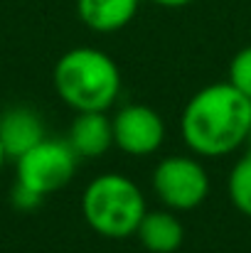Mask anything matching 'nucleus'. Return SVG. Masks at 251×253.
<instances>
[{
	"label": "nucleus",
	"mask_w": 251,
	"mask_h": 253,
	"mask_svg": "<svg viewBox=\"0 0 251 253\" xmlns=\"http://www.w3.org/2000/svg\"><path fill=\"white\" fill-rule=\"evenodd\" d=\"M229 84L251 98V44L239 49L229 62Z\"/></svg>",
	"instance_id": "12"
},
{
	"label": "nucleus",
	"mask_w": 251,
	"mask_h": 253,
	"mask_svg": "<svg viewBox=\"0 0 251 253\" xmlns=\"http://www.w3.org/2000/svg\"><path fill=\"white\" fill-rule=\"evenodd\" d=\"M82 211L86 224L106 239L136 236L141 219L146 216V197L133 179L118 172L94 177L82 194Z\"/></svg>",
	"instance_id": "3"
},
{
	"label": "nucleus",
	"mask_w": 251,
	"mask_h": 253,
	"mask_svg": "<svg viewBox=\"0 0 251 253\" xmlns=\"http://www.w3.org/2000/svg\"><path fill=\"white\" fill-rule=\"evenodd\" d=\"M249 126L251 98L229 82L200 88L180 118L185 145L202 158H224L247 145Z\"/></svg>",
	"instance_id": "1"
},
{
	"label": "nucleus",
	"mask_w": 251,
	"mask_h": 253,
	"mask_svg": "<svg viewBox=\"0 0 251 253\" xmlns=\"http://www.w3.org/2000/svg\"><path fill=\"white\" fill-rule=\"evenodd\" d=\"M138 241L151 253H175L182 246L185 229L172 211H146L136 229Z\"/></svg>",
	"instance_id": "10"
},
{
	"label": "nucleus",
	"mask_w": 251,
	"mask_h": 253,
	"mask_svg": "<svg viewBox=\"0 0 251 253\" xmlns=\"http://www.w3.org/2000/svg\"><path fill=\"white\" fill-rule=\"evenodd\" d=\"M77 163L79 158L67 140L45 138L15 160V182L45 199L72 182Z\"/></svg>",
	"instance_id": "4"
},
{
	"label": "nucleus",
	"mask_w": 251,
	"mask_h": 253,
	"mask_svg": "<svg viewBox=\"0 0 251 253\" xmlns=\"http://www.w3.org/2000/svg\"><path fill=\"white\" fill-rule=\"evenodd\" d=\"M67 143L79 160H96V158L106 155L113 148L111 116H106L101 111L77 113L69 126Z\"/></svg>",
	"instance_id": "8"
},
{
	"label": "nucleus",
	"mask_w": 251,
	"mask_h": 253,
	"mask_svg": "<svg viewBox=\"0 0 251 253\" xmlns=\"http://www.w3.org/2000/svg\"><path fill=\"white\" fill-rule=\"evenodd\" d=\"M113 145L131 158L153 155L165 140V123L160 113L146 103H128L111 118Z\"/></svg>",
	"instance_id": "6"
},
{
	"label": "nucleus",
	"mask_w": 251,
	"mask_h": 253,
	"mask_svg": "<svg viewBox=\"0 0 251 253\" xmlns=\"http://www.w3.org/2000/svg\"><path fill=\"white\" fill-rule=\"evenodd\" d=\"M227 189H229L232 204H234L244 216L251 219V150L234 163V168L229 172V184H227Z\"/></svg>",
	"instance_id": "11"
},
{
	"label": "nucleus",
	"mask_w": 251,
	"mask_h": 253,
	"mask_svg": "<svg viewBox=\"0 0 251 253\" xmlns=\"http://www.w3.org/2000/svg\"><path fill=\"white\" fill-rule=\"evenodd\" d=\"M247 145H249V150H251V126H249V138H247Z\"/></svg>",
	"instance_id": "16"
},
{
	"label": "nucleus",
	"mask_w": 251,
	"mask_h": 253,
	"mask_svg": "<svg viewBox=\"0 0 251 253\" xmlns=\"http://www.w3.org/2000/svg\"><path fill=\"white\" fill-rule=\"evenodd\" d=\"M5 160H7V158H5V150H2V145H0V169L5 165Z\"/></svg>",
	"instance_id": "15"
},
{
	"label": "nucleus",
	"mask_w": 251,
	"mask_h": 253,
	"mask_svg": "<svg viewBox=\"0 0 251 253\" xmlns=\"http://www.w3.org/2000/svg\"><path fill=\"white\" fill-rule=\"evenodd\" d=\"M148 2L160 5V7H185V5H190L192 0H148Z\"/></svg>",
	"instance_id": "14"
},
{
	"label": "nucleus",
	"mask_w": 251,
	"mask_h": 253,
	"mask_svg": "<svg viewBox=\"0 0 251 253\" xmlns=\"http://www.w3.org/2000/svg\"><path fill=\"white\" fill-rule=\"evenodd\" d=\"M45 138V121L35 108L10 106L0 113V145L7 160H17Z\"/></svg>",
	"instance_id": "7"
},
{
	"label": "nucleus",
	"mask_w": 251,
	"mask_h": 253,
	"mask_svg": "<svg viewBox=\"0 0 251 253\" xmlns=\"http://www.w3.org/2000/svg\"><path fill=\"white\" fill-rule=\"evenodd\" d=\"M141 0H77V15L94 32H118L138 12Z\"/></svg>",
	"instance_id": "9"
},
{
	"label": "nucleus",
	"mask_w": 251,
	"mask_h": 253,
	"mask_svg": "<svg viewBox=\"0 0 251 253\" xmlns=\"http://www.w3.org/2000/svg\"><path fill=\"white\" fill-rule=\"evenodd\" d=\"M153 192L170 211H190L209 194V174L197 158L170 155L153 169Z\"/></svg>",
	"instance_id": "5"
},
{
	"label": "nucleus",
	"mask_w": 251,
	"mask_h": 253,
	"mask_svg": "<svg viewBox=\"0 0 251 253\" xmlns=\"http://www.w3.org/2000/svg\"><path fill=\"white\" fill-rule=\"evenodd\" d=\"M54 91L77 113H106L121 93L118 64L96 47H74L54 64Z\"/></svg>",
	"instance_id": "2"
},
{
	"label": "nucleus",
	"mask_w": 251,
	"mask_h": 253,
	"mask_svg": "<svg viewBox=\"0 0 251 253\" xmlns=\"http://www.w3.org/2000/svg\"><path fill=\"white\" fill-rule=\"evenodd\" d=\"M10 202H12V207L17 209V211H32V209H37L40 204H42V197H37L35 192H30L27 187H22V184H12V192H10Z\"/></svg>",
	"instance_id": "13"
}]
</instances>
